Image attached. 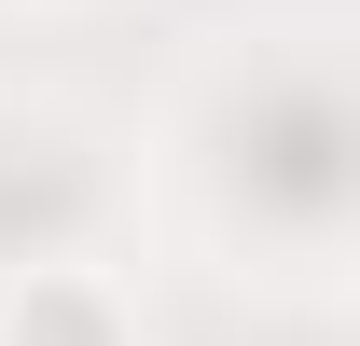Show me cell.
Listing matches in <instances>:
<instances>
[{"label": "cell", "instance_id": "cell-1", "mask_svg": "<svg viewBox=\"0 0 360 346\" xmlns=\"http://www.w3.org/2000/svg\"><path fill=\"white\" fill-rule=\"evenodd\" d=\"M0 346H125V333H111V305H97V291H70V277H28V291L0 305Z\"/></svg>", "mask_w": 360, "mask_h": 346}]
</instances>
